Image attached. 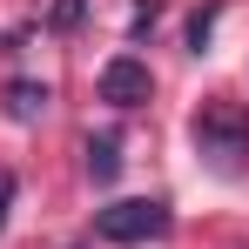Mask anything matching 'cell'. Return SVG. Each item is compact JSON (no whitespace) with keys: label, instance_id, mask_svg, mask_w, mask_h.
I'll list each match as a JSON object with an SVG mask.
<instances>
[{"label":"cell","instance_id":"7","mask_svg":"<svg viewBox=\"0 0 249 249\" xmlns=\"http://www.w3.org/2000/svg\"><path fill=\"white\" fill-rule=\"evenodd\" d=\"M81 20H88V0H54V7H47V27H54V34H74Z\"/></svg>","mask_w":249,"mask_h":249},{"label":"cell","instance_id":"1","mask_svg":"<svg viewBox=\"0 0 249 249\" xmlns=\"http://www.w3.org/2000/svg\"><path fill=\"white\" fill-rule=\"evenodd\" d=\"M189 142L215 175H236L249 162V108L243 101H209L202 115L189 122Z\"/></svg>","mask_w":249,"mask_h":249},{"label":"cell","instance_id":"5","mask_svg":"<svg viewBox=\"0 0 249 249\" xmlns=\"http://www.w3.org/2000/svg\"><path fill=\"white\" fill-rule=\"evenodd\" d=\"M88 175H94V182H115V175H122V142H115V135H94V142H88Z\"/></svg>","mask_w":249,"mask_h":249},{"label":"cell","instance_id":"2","mask_svg":"<svg viewBox=\"0 0 249 249\" xmlns=\"http://www.w3.org/2000/svg\"><path fill=\"white\" fill-rule=\"evenodd\" d=\"M168 229H175V215H168L162 196H128V202H108L94 215L101 243H162Z\"/></svg>","mask_w":249,"mask_h":249},{"label":"cell","instance_id":"6","mask_svg":"<svg viewBox=\"0 0 249 249\" xmlns=\"http://www.w3.org/2000/svg\"><path fill=\"white\" fill-rule=\"evenodd\" d=\"M215 14H222V7H215V0H209V7H196V14H189V34H182V41H189V54H202V47H209V34H215Z\"/></svg>","mask_w":249,"mask_h":249},{"label":"cell","instance_id":"8","mask_svg":"<svg viewBox=\"0 0 249 249\" xmlns=\"http://www.w3.org/2000/svg\"><path fill=\"white\" fill-rule=\"evenodd\" d=\"M148 34H155V0H148V7H135V27H128V41H148Z\"/></svg>","mask_w":249,"mask_h":249},{"label":"cell","instance_id":"9","mask_svg":"<svg viewBox=\"0 0 249 249\" xmlns=\"http://www.w3.org/2000/svg\"><path fill=\"white\" fill-rule=\"evenodd\" d=\"M14 189H20V182H14V168H0V229H7V209H14Z\"/></svg>","mask_w":249,"mask_h":249},{"label":"cell","instance_id":"4","mask_svg":"<svg viewBox=\"0 0 249 249\" xmlns=\"http://www.w3.org/2000/svg\"><path fill=\"white\" fill-rule=\"evenodd\" d=\"M47 101H54L47 81H14V88H7V115H14V122H41Z\"/></svg>","mask_w":249,"mask_h":249},{"label":"cell","instance_id":"3","mask_svg":"<svg viewBox=\"0 0 249 249\" xmlns=\"http://www.w3.org/2000/svg\"><path fill=\"white\" fill-rule=\"evenodd\" d=\"M101 101L108 108H142L148 94H155V74H148V61H135V54H115L108 68H101Z\"/></svg>","mask_w":249,"mask_h":249}]
</instances>
